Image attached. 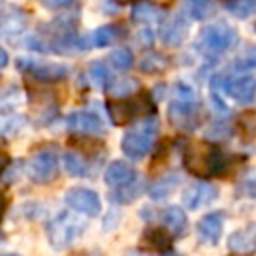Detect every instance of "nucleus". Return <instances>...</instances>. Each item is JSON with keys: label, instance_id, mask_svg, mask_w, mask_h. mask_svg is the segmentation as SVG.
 Instances as JSON below:
<instances>
[{"label": "nucleus", "instance_id": "nucleus-21", "mask_svg": "<svg viewBox=\"0 0 256 256\" xmlns=\"http://www.w3.org/2000/svg\"><path fill=\"white\" fill-rule=\"evenodd\" d=\"M144 192V182H130L126 186H120V188H114L110 192V202L112 204H128V202H134L140 194Z\"/></svg>", "mask_w": 256, "mask_h": 256}, {"label": "nucleus", "instance_id": "nucleus-12", "mask_svg": "<svg viewBox=\"0 0 256 256\" xmlns=\"http://www.w3.org/2000/svg\"><path fill=\"white\" fill-rule=\"evenodd\" d=\"M222 228H224V212L216 210V212H208L206 216H202L196 224V236L200 244L206 246H214L218 244L220 236H222Z\"/></svg>", "mask_w": 256, "mask_h": 256}, {"label": "nucleus", "instance_id": "nucleus-3", "mask_svg": "<svg viewBox=\"0 0 256 256\" xmlns=\"http://www.w3.org/2000/svg\"><path fill=\"white\" fill-rule=\"evenodd\" d=\"M86 228V222L72 212H58L46 224V238L54 250H64L74 244Z\"/></svg>", "mask_w": 256, "mask_h": 256}, {"label": "nucleus", "instance_id": "nucleus-43", "mask_svg": "<svg viewBox=\"0 0 256 256\" xmlns=\"http://www.w3.org/2000/svg\"><path fill=\"white\" fill-rule=\"evenodd\" d=\"M254 32H256V24H254Z\"/></svg>", "mask_w": 256, "mask_h": 256}, {"label": "nucleus", "instance_id": "nucleus-26", "mask_svg": "<svg viewBox=\"0 0 256 256\" xmlns=\"http://www.w3.org/2000/svg\"><path fill=\"white\" fill-rule=\"evenodd\" d=\"M172 234H166L164 230H160V228H148L146 230V234H144V240L152 246V248H156V250H160L162 254L164 252H170V248H172Z\"/></svg>", "mask_w": 256, "mask_h": 256}, {"label": "nucleus", "instance_id": "nucleus-36", "mask_svg": "<svg viewBox=\"0 0 256 256\" xmlns=\"http://www.w3.org/2000/svg\"><path fill=\"white\" fill-rule=\"evenodd\" d=\"M138 42L142 44V46H146V48H150L152 44H154V34H152V30H142L140 34H138Z\"/></svg>", "mask_w": 256, "mask_h": 256}, {"label": "nucleus", "instance_id": "nucleus-11", "mask_svg": "<svg viewBox=\"0 0 256 256\" xmlns=\"http://www.w3.org/2000/svg\"><path fill=\"white\" fill-rule=\"evenodd\" d=\"M218 186L210 182H196L182 192V204L188 210H198L218 198Z\"/></svg>", "mask_w": 256, "mask_h": 256}, {"label": "nucleus", "instance_id": "nucleus-30", "mask_svg": "<svg viewBox=\"0 0 256 256\" xmlns=\"http://www.w3.org/2000/svg\"><path fill=\"white\" fill-rule=\"evenodd\" d=\"M166 66H168V60H166V56H162V54H148V56H144L142 62H140V68H142L144 72H148V74L162 72Z\"/></svg>", "mask_w": 256, "mask_h": 256}, {"label": "nucleus", "instance_id": "nucleus-13", "mask_svg": "<svg viewBox=\"0 0 256 256\" xmlns=\"http://www.w3.org/2000/svg\"><path fill=\"white\" fill-rule=\"evenodd\" d=\"M66 128L70 132H76V134H104V122L98 114L94 112H88V110H78V112H72L68 114L66 118Z\"/></svg>", "mask_w": 256, "mask_h": 256}, {"label": "nucleus", "instance_id": "nucleus-5", "mask_svg": "<svg viewBox=\"0 0 256 256\" xmlns=\"http://www.w3.org/2000/svg\"><path fill=\"white\" fill-rule=\"evenodd\" d=\"M236 44H238V32L224 22H214L204 26L198 36V46L204 52H212V54H222L234 48Z\"/></svg>", "mask_w": 256, "mask_h": 256}, {"label": "nucleus", "instance_id": "nucleus-22", "mask_svg": "<svg viewBox=\"0 0 256 256\" xmlns=\"http://www.w3.org/2000/svg\"><path fill=\"white\" fill-rule=\"evenodd\" d=\"M184 12L192 20H208L216 8L212 0H184Z\"/></svg>", "mask_w": 256, "mask_h": 256}, {"label": "nucleus", "instance_id": "nucleus-20", "mask_svg": "<svg viewBox=\"0 0 256 256\" xmlns=\"http://www.w3.org/2000/svg\"><path fill=\"white\" fill-rule=\"evenodd\" d=\"M62 164H64V170H66L70 176H76V178L92 176L90 164H88L80 154H76V152H64Z\"/></svg>", "mask_w": 256, "mask_h": 256}, {"label": "nucleus", "instance_id": "nucleus-6", "mask_svg": "<svg viewBox=\"0 0 256 256\" xmlns=\"http://www.w3.org/2000/svg\"><path fill=\"white\" fill-rule=\"evenodd\" d=\"M210 84L214 90H220L222 94H228L230 98H234L236 102H242V104H250L256 98V76H252V74H244V76H236V78L218 74L212 78Z\"/></svg>", "mask_w": 256, "mask_h": 256}, {"label": "nucleus", "instance_id": "nucleus-40", "mask_svg": "<svg viewBox=\"0 0 256 256\" xmlns=\"http://www.w3.org/2000/svg\"><path fill=\"white\" fill-rule=\"evenodd\" d=\"M162 256H184V254H180V252H174V250H170V252H164Z\"/></svg>", "mask_w": 256, "mask_h": 256}, {"label": "nucleus", "instance_id": "nucleus-41", "mask_svg": "<svg viewBox=\"0 0 256 256\" xmlns=\"http://www.w3.org/2000/svg\"><path fill=\"white\" fill-rule=\"evenodd\" d=\"M118 2H134V0H118Z\"/></svg>", "mask_w": 256, "mask_h": 256}, {"label": "nucleus", "instance_id": "nucleus-7", "mask_svg": "<svg viewBox=\"0 0 256 256\" xmlns=\"http://www.w3.org/2000/svg\"><path fill=\"white\" fill-rule=\"evenodd\" d=\"M28 176L36 184H48L58 176V158L54 150H40L28 162Z\"/></svg>", "mask_w": 256, "mask_h": 256}, {"label": "nucleus", "instance_id": "nucleus-8", "mask_svg": "<svg viewBox=\"0 0 256 256\" xmlns=\"http://www.w3.org/2000/svg\"><path fill=\"white\" fill-rule=\"evenodd\" d=\"M16 66L22 72H26V74H30L42 82H58V80H64L68 76V68L64 64H54V62L46 64V62H36L32 58H20L16 62Z\"/></svg>", "mask_w": 256, "mask_h": 256}, {"label": "nucleus", "instance_id": "nucleus-17", "mask_svg": "<svg viewBox=\"0 0 256 256\" xmlns=\"http://www.w3.org/2000/svg\"><path fill=\"white\" fill-rule=\"evenodd\" d=\"M160 220L170 230V234L174 238H182L188 232V218H186V214H184V210L180 206H168L160 214Z\"/></svg>", "mask_w": 256, "mask_h": 256}, {"label": "nucleus", "instance_id": "nucleus-39", "mask_svg": "<svg viewBox=\"0 0 256 256\" xmlns=\"http://www.w3.org/2000/svg\"><path fill=\"white\" fill-rule=\"evenodd\" d=\"M126 256H148V254H146L144 250H130Z\"/></svg>", "mask_w": 256, "mask_h": 256}, {"label": "nucleus", "instance_id": "nucleus-42", "mask_svg": "<svg viewBox=\"0 0 256 256\" xmlns=\"http://www.w3.org/2000/svg\"><path fill=\"white\" fill-rule=\"evenodd\" d=\"M6 256H20V254H6Z\"/></svg>", "mask_w": 256, "mask_h": 256}, {"label": "nucleus", "instance_id": "nucleus-35", "mask_svg": "<svg viewBox=\"0 0 256 256\" xmlns=\"http://www.w3.org/2000/svg\"><path fill=\"white\" fill-rule=\"evenodd\" d=\"M240 194L248 196V198H256V176H246L242 182H240V188H238Z\"/></svg>", "mask_w": 256, "mask_h": 256}, {"label": "nucleus", "instance_id": "nucleus-1", "mask_svg": "<svg viewBox=\"0 0 256 256\" xmlns=\"http://www.w3.org/2000/svg\"><path fill=\"white\" fill-rule=\"evenodd\" d=\"M184 166L196 174V176H214V174H224L228 166V158L224 152L218 148L206 146V144H192L184 152Z\"/></svg>", "mask_w": 256, "mask_h": 256}, {"label": "nucleus", "instance_id": "nucleus-9", "mask_svg": "<svg viewBox=\"0 0 256 256\" xmlns=\"http://www.w3.org/2000/svg\"><path fill=\"white\" fill-rule=\"evenodd\" d=\"M64 202L78 214H86V216L100 214V196L90 188H70L64 194Z\"/></svg>", "mask_w": 256, "mask_h": 256}, {"label": "nucleus", "instance_id": "nucleus-25", "mask_svg": "<svg viewBox=\"0 0 256 256\" xmlns=\"http://www.w3.org/2000/svg\"><path fill=\"white\" fill-rule=\"evenodd\" d=\"M116 28L114 26H100L96 28L94 32H90L86 38H88V46L90 48H104V46H110L114 40H116Z\"/></svg>", "mask_w": 256, "mask_h": 256}, {"label": "nucleus", "instance_id": "nucleus-33", "mask_svg": "<svg viewBox=\"0 0 256 256\" xmlns=\"http://www.w3.org/2000/svg\"><path fill=\"white\" fill-rule=\"evenodd\" d=\"M20 102H22V96H20L18 86H8V88H4L2 98H0V104H2V112H4V114H6L10 108H16Z\"/></svg>", "mask_w": 256, "mask_h": 256}, {"label": "nucleus", "instance_id": "nucleus-27", "mask_svg": "<svg viewBox=\"0 0 256 256\" xmlns=\"http://www.w3.org/2000/svg\"><path fill=\"white\" fill-rule=\"evenodd\" d=\"M224 8L234 18H250L256 14V0H228L224 2Z\"/></svg>", "mask_w": 256, "mask_h": 256}, {"label": "nucleus", "instance_id": "nucleus-4", "mask_svg": "<svg viewBox=\"0 0 256 256\" xmlns=\"http://www.w3.org/2000/svg\"><path fill=\"white\" fill-rule=\"evenodd\" d=\"M168 116L172 120V124L192 130L198 124V100H196V92L186 84V82H178L174 88V100L168 106Z\"/></svg>", "mask_w": 256, "mask_h": 256}, {"label": "nucleus", "instance_id": "nucleus-14", "mask_svg": "<svg viewBox=\"0 0 256 256\" xmlns=\"http://www.w3.org/2000/svg\"><path fill=\"white\" fill-rule=\"evenodd\" d=\"M228 248L232 254H252L256 252V222H248L244 228L228 236Z\"/></svg>", "mask_w": 256, "mask_h": 256}, {"label": "nucleus", "instance_id": "nucleus-31", "mask_svg": "<svg viewBox=\"0 0 256 256\" xmlns=\"http://www.w3.org/2000/svg\"><path fill=\"white\" fill-rule=\"evenodd\" d=\"M110 60H112V64L118 70H130L132 64H134V56H132V50L130 48H116L110 54Z\"/></svg>", "mask_w": 256, "mask_h": 256}, {"label": "nucleus", "instance_id": "nucleus-32", "mask_svg": "<svg viewBox=\"0 0 256 256\" xmlns=\"http://www.w3.org/2000/svg\"><path fill=\"white\" fill-rule=\"evenodd\" d=\"M26 124V118L24 116H16V114H12V116H8V114H4V118H2V134H4V138H10V136H14L22 126Z\"/></svg>", "mask_w": 256, "mask_h": 256}, {"label": "nucleus", "instance_id": "nucleus-29", "mask_svg": "<svg viewBox=\"0 0 256 256\" xmlns=\"http://www.w3.org/2000/svg\"><path fill=\"white\" fill-rule=\"evenodd\" d=\"M232 68L234 70H254L256 68V46H246L238 56L236 60L232 62Z\"/></svg>", "mask_w": 256, "mask_h": 256}, {"label": "nucleus", "instance_id": "nucleus-10", "mask_svg": "<svg viewBox=\"0 0 256 256\" xmlns=\"http://www.w3.org/2000/svg\"><path fill=\"white\" fill-rule=\"evenodd\" d=\"M152 102L146 98L142 100H122V102H112L108 106V112H110V118L114 124H126L130 122L132 118H136L138 114H146V112H152Z\"/></svg>", "mask_w": 256, "mask_h": 256}, {"label": "nucleus", "instance_id": "nucleus-23", "mask_svg": "<svg viewBox=\"0 0 256 256\" xmlns=\"http://www.w3.org/2000/svg\"><path fill=\"white\" fill-rule=\"evenodd\" d=\"M178 182H180V178H178L176 174L164 176V178H160L156 184H152V186H150L148 196H150L152 200H164V198H168V196L176 190Z\"/></svg>", "mask_w": 256, "mask_h": 256}, {"label": "nucleus", "instance_id": "nucleus-2", "mask_svg": "<svg viewBox=\"0 0 256 256\" xmlns=\"http://www.w3.org/2000/svg\"><path fill=\"white\" fill-rule=\"evenodd\" d=\"M156 136H158L156 118H152V116L142 118L140 122L132 124L126 130V134L122 136V152L132 160H140L150 152Z\"/></svg>", "mask_w": 256, "mask_h": 256}, {"label": "nucleus", "instance_id": "nucleus-38", "mask_svg": "<svg viewBox=\"0 0 256 256\" xmlns=\"http://www.w3.org/2000/svg\"><path fill=\"white\" fill-rule=\"evenodd\" d=\"M6 62H8V56H6V50H0V66L4 68V66H6Z\"/></svg>", "mask_w": 256, "mask_h": 256}, {"label": "nucleus", "instance_id": "nucleus-28", "mask_svg": "<svg viewBox=\"0 0 256 256\" xmlns=\"http://www.w3.org/2000/svg\"><path fill=\"white\" fill-rule=\"evenodd\" d=\"M138 88H140L138 80H134V78H122V80H118V82H112L110 94H112L114 98H128V96H132Z\"/></svg>", "mask_w": 256, "mask_h": 256}, {"label": "nucleus", "instance_id": "nucleus-34", "mask_svg": "<svg viewBox=\"0 0 256 256\" xmlns=\"http://www.w3.org/2000/svg\"><path fill=\"white\" fill-rule=\"evenodd\" d=\"M22 160H14V162H10V164H6V168L2 170V182H4V186H8L10 182H14L18 176H20V172H22Z\"/></svg>", "mask_w": 256, "mask_h": 256}, {"label": "nucleus", "instance_id": "nucleus-18", "mask_svg": "<svg viewBox=\"0 0 256 256\" xmlns=\"http://www.w3.org/2000/svg\"><path fill=\"white\" fill-rule=\"evenodd\" d=\"M26 28V14L20 8H12L2 16V36L6 40L18 38Z\"/></svg>", "mask_w": 256, "mask_h": 256}, {"label": "nucleus", "instance_id": "nucleus-37", "mask_svg": "<svg viewBox=\"0 0 256 256\" xmlns=\"http://www.w3.org/2000/svg\"><path fill=\"white\" fill-rule=\"evenodd\" d=\"M76 0H50V4L52 6H70V4H74Z\"/></svg>", "mask_w": 256, "mask_h": 256}, {"label": "nucleus", "instance_id": "nucleus-19", "mask_svg": "<svg viewBox=\"0 0 256 256\" xmlns=\"http://www.w3.org/2000/svg\"><path fill=\"white\" fill-rule=\"evenodd\" d=\"M130 16L138 24H150V22H160L164 18V10H160L156 4L150 2H136Z\"/></svg>", "mask_w": 256, "mask_h": 256}, {"label": "nucleus", "instance_id": "nucleus-44", "mask_svg": "<svg viewBox=\"0 0 256 256\" xmlns=\"http://www.w3.org/2000/svg\"><path fill=\"white\" fill-rule=\"evenodd\" d=\"M226 2H228V0H226Z\"/></svg>", "mask_w": 256, "mask_h": 256}, {"label": "nucleus", "instance_id": "nucleus-24", "mask_svg": "<svg viewBox=\"0 0 256 256\" xmlns=\"http://www.w3.org/2000/svg\"><path fill=\"white\" fill-rule=\"evenodd\" d=\"M88 78L100 90H108L112 86V74H110V70L106 68L104 62H92L88 66Z\"/></svg>", "mask_w": 256, "mask_h": 256}, {"label": "nucleus", "instance_id": "nucleus-16", "mask_svg": "<svg viewBox=\"0 0 256 256\" xmlns=\"http://www.w3.org/2000/svg\"><path fill=\"white\" fill-rule=\"evenodd\" d=\"M186 36H188V24L182 16H176V18L168 20L160 30V40L170 48L180 46L186 40Z\"/></svg>", "mask_w": 256, "mask_h": 256}, {"label": "nucleus", "instance_id": "nucleus-15", "mask_svg": "<svg viewBox=\"0 0 256 256\" xmlns=\"http://www.w3.org/2000/svg\"><path fill=\"white\" fill-rule=\"evenodd\" d=\"M104 180L108 186L120 188V186H126L136 180V170H134V166H130L124 160H114L108 164V168L104 172Z\"/></svg>", "mask_w": 256, "mask_h": 256}]
</instances>
